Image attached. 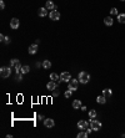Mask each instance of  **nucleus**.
Here are the masks:
<instances>
[{"instance_id": "nucleus-33", "label": "nucleus", "mask_w": 125, "mask_h": 138, "mask_svg": "<svg viewBox=\"0 0 125 138\" xmlns=\"http://www.w3.org/2000/svg\"><path fill=\"white\" fill-rule=\"evenodd\" d=\"M0 39H1V41H4V39H5V36H4V35L1 34V35H0Z\"/></svg>"}, {"instance_id": "nucleus-16", "label": "nucleus", "mask_w": 125, "mask_h": 138, "mask_svg": "<svg viewBox=\"0 0 125 138\" xmlns=\"http://www.w3.org/2000/svg\"><path fill=\"white\" fill-rule=\"evenodd\" d=\"M38 15L41 16V18L46 16V15H48V9H46V8H40V9L38 10Z\"/></svg>"}, {"instance_id": "nucleus-12", "label": "nucleus", "mask_w": 125, "mask_h": 138, "mask_svg": "<svg viewBox=\"0 0 125 138\" xmlns=\"http://www.w3.org/2000/svg\"><path fill=\"white\" fill-rule=\"evenodd\" d=\"M78 128H79V129H81V131H85V129L88 128V122H86V121H84V119L79 121V122H78Z\"/></svg>"}, {"instance_id": "nucleus-15", "label": "nucleus", "mask_w": 125, "mask_h": 138, "mask_svg": "<svg viewBox=\"0 0 125 138\" xmlns=\"http://www.w3.org/2000/svg\"><path fill=\"white\" fill-rule=\"evenodd\" d=\"M50 80L51 81H55V82H58V83H60V82H62L61 80H60V76H58V74H50Z\"/></svg>"}, {"instance_id": "nucleus-17", "label": "nucleus", "mask_w": 125, "mask_h": 138, "mask_svg": "<svg viewBox=\"0 0 125 138\" xmlns=\"http://www.w3.org/2000/svg\"><path fill=\"white\" fill-rule=\"evenodd\" d=\"M104 24L106 25V26H111V25L114 24V20H113L111 16H106V18L104 19Z\"/></svg>"}, {"instance_id": "nucleus-25", "label": "nucleus", "mask_w": 125, "mask_h": 138, "mask_svg": "<svg viewBox=\"0 0 125 138\" xmlns=\"http://www.w3.org/2000/svg\"><path fill=\"white\" fill-rule=\"evenodd\" d=\"M71 95H73V91H70V90L68 88V90L65 91V97H66V98H70V97H71Z\"/></svg>"}, {"instance_id": "nucleus-32", "label": "nucleus", "mask_w": 125, "mask_h": 138, "mask_svg": "<svg viewBox=\"0 0 125 138\" xmlns=\"http://www.w3.org/2000/svg\"><path fill=\"white\" fill-rule=\"evenodd\" d=\"M80 110H81V111H86L88 108H86V106H81V108H80Z\"/></svg>"}, {"instance_id": "nucleus-35", "label": "nucleus", "mask_w": 125, "mask_h": 138, "mask_svg": "<svg viewBox=\"0 0 125 138\" xmlns=\"http://www.w3.org/2000/svg\"><path fill=\"white\" fill-rule=\"evenodd\" d=\"M120 1H125V0H120Z\"/></svg>"}, {"instance_id": "nucleus-23", "label": "nucleus", "mask_w": 125, "mask_h": 138, "mask_svg": "<svg viewBox=\"0 0 125 138\" xmlns=\"http://www.w3.org/2000/svg\"><path fill=\"white\" fill-rule=\"evenodd\" d=\"M96 115H98V113H96V111H95V110H90V111H89V117H90V119L95 118V117H96Z\"/></svg>"}, {"instance_id": "nucleus-26", "label": "nucleus", "mask_w": 125, "mask_h": 138, "mask_svg": "<svg viewBox=\"0 0 125 138\" xmlns=\"http://www.w3.org/2000/svg\"><path fill=\"white\" fill-rule=\"evenodd\" d=\"M15 80H16V81H21V80H23V74H21V72H16Z\"/></svg>"}, {"instance_id": "nucleus-21", "label": "nucleus", "mask_w": 125, "mask_h": 138, "mask_svg": "<svg viewBox=\"0 0 125 138\" xmlns=\"http://www.w3.org/2000/svg\"><path fill=\"white\" fill-rule=\"evenodd\" d=\"M29 71H30V67H29L28 65H25V66H23V67H21V70H20V72H21V74H23V75H25V74H28Z\"/></svg>"}, {"instance_id": "nucleus-14", "label": "nucleus", "mask_w": 125, "mask_h": 138, "mask_svg": "<svg viewBox=\"0 0 125 138\" xmlns=\"http://www.w3.org/2000/svg\"><path fill=\"white\" fill-rule=\"evenodd\" d=\"M81 101L80 99H74V102H73V108L74 110H80L81 108Z\"/></svg>"}, {"instance_id": "nucleus-31", "label": "nucleus", "mask_w": 125, "mask_h": 138, "mask_svg": "<svg viewBox=\"0 0 125 138\" xmlns=\"http://www.w3.org/2000/svg\"><path fill=\"white\" fill-rule=\"evenodd\" d=\"M40 66H43V62H39V61H38V62H36V67L39 68Z\"/></svg>"}, {"instance_id": "nucleus-6", "label": "nucleus", "mask_w": 125, "mask_h": 138, "mask_svg": "<svg viewBox=\"0 0 125 138\" xmlns=\"http://www.w3.org/2000/svg\"><path fill=\"white\" fill-rule=\"evenodd\" d=\"M49 18L51 20H54V21H56V20L60 19V13H59L58 10H51V11L49 13Z\"/></svg>"}, {"instance_id": "nucleus-4", "label": "nucleus", "mask_w": 125, "mask_h": 138, "mask_svg": "<svg viewBox=\"0 0 125 138\" xmlns=\"http://www.w3.org/2000/svg\"><path fill=\"white\" fill-rule=\"evenodd\" d=\"M10 66H11V67H14L16 72H20L21 67H23L18 59H11V60H10Z\"/></svg>"}, {"instance_id": "nucleus-8", "label": "nucleus", "mask_w": 125, "mask_h": 138, "mask_svg": "<svg viewBox=\"0 0 125 138\" xmlns=\"http://www.w3.org/2000/svg\"><path fill=\"white\" fill-rule=\"evenodd\" d=\"M58 85H59V83H56L55 81H50V82H48V85H46V88H48L49 91H54V90H56Z\"/></svg>"}, {"instance_id": "nucleus-11", "label": "nucleus", "mask_w": 125, "mask_h": 138, "mask_svg": "<svg viewBox=\"0 0 125 138\" xmlns=\"http://www.w3.org/2000/svg\"><path fill=\"white\" fill-rule=\"evenodd\" d=\"M19 25H20V21L16 19V18H14V19L10 20V27H11V29H18Z\"/></svg>"}, {"instance_id": "nucleus-19", "label": "nucleus", "mask_w": 125, "mask_h": 138, "mask_svg": "<svg viewBox=\"0 0 125 138\" xmlns=\"http://www.w3.org/2000/svg\"><path fill=\"white\" fill-rule=\"evenodd\" d=\"M43 67H44L45 70L50 68V67H51V62H50L49 60H44V61H43Z\"/></svg>"}, {"instance_id": "nucleus-5", "label": "nucleus", "mask_w": 125, "mask_h": 138, "mask_svg": "<svg viewBox=\"0 0 125 138\" xmlns=\"http://www.w3.org/2000/svg\"><path fill=\"white\" fill-rule=\"evenodd\" d=\"M0 75H1V77H4V79H6V77H9L10 75H11V68L10 67H1L0 68Z\"/></svg>"}, {"instance_id": "nucleus-28", "label": "nucleus", "mask_w": 125, "mask_h": 138, "mask_svg": "<svg viewBox=\"0 0 125 138\" xmlns=\"http://www.w3.org/2000/svg\"><path fill=\"white\" fill-rule=\"evenodd\" d=\"M3 42H5V44H10V38H9V36H5V39H4Z\"/></svg>"}, {"instance_id": "nucleus-27", "label": "nucleus", "mask_w": 125, "mask_h": 138, "mask_svg": "<svg viewBox=\"0 0 125 138\" xmlns=\"http://www.w3.org/2000/svg\"><path fill=\"white\" fill-rule=\"evenodd\" d=\"M110 14H111V15H118V9H116V8H111Z\"/></svg>"}, {"instance_id": "nucleus-34", "label": "nucleus", "mask_w": 125, "mask_h": 138, "mask_svg": "<svg viewBox=\"0 0 125 138\" xmlns=\"http://www.w3.org/2000/svg\"><path fill=\"white\" fill-rule=\"evenodd\" d=\"M43 118H44V117H43L41 115H39V116H38V119H43Z\"/></svg>"}, {"instance_id": "nucleus-30", "label": "nucleus", "mask_w": 125, "mask_h": 138, "mask_svg": "<svg viewBox=\"0 0 125 138\" xmlns=\"http://www.w3.org/2000/svg\"><path fill=\"white\" fill-rule=\"evenodd\" d=\"M0 8H1V9H5V3H4L3 0L0 1Z\"/></svg>"}, {"instance_id": "nucleus-24", "label": "nucleus", "mask_w": 125, "mask_h": 138, "mask_svg": "<svg viewBox=\"0 0 125 138\" xmlns=\"http://www.w3.org/2000/svg\"><path fill=\"white\" fill-rule=\"evenodd\" d=\"M88 136H89V133L88 132H83V131L78 133V138H86Z\"/></svg>"}, {"instance_id": "nucleus-1", "label": "nucleus", "mask_w": 125, "mask_h": 138, "mask_svg": "<svg viewBox=\"0 0 125 138\" xmlns=\"http://www.w3.org/2000/svg\"><path fill=\"white\" fill-rule=\"evenodd\" d=\"M89 81H90V75L85 71H81L79 74V82L80 83H88Z\"/></svg>"}, {"instance_id": "nucleus-3", "label": "nucleus", "mask_w": 125, "mask_h": 138, "mask_svg": "<svg viewBox=\"0 0 125 138\" xmlns=\"http://www.w3.org/2000/svg\"><path fill=\"white\" fill-rule=\"evenodd\" d=\"M90 127L93 128V131H99V129L101 128V122L98 121V119L93 118L90 121Z\"/></svg>"}, {"instance_id": "nucleus-7", "label": "nucleus", "mask_w": 125, "mask_h": 138, "mask_svg": "<svg viewBox=\"0 0 125 138\" xmlns=\"http://www.w3.org/2000/svg\"><path fill=\"white\" fill-rule=\"evenodd\" d=\"M45 8H46L48 10H56V9H58V6H56V5H55L51 0H48V1H46Z\"/></svg>"}, {"instance_id": "nucleus-9", "label": "nucleus", "mask_w": 125, "mask_h": 138, "mask_svg": "<svg viewBox=\"0 0 125 138\" xmlns=\"http://www.w3.org/2000/svg\"><path fill=\"white\" fill-rule=\"evenodd\" d=\"M44 126L48 127V128H51V127L55 126V122H54V119L51 118H45L44 119Z\"/></svg>"}, {"instance_id": "nucleus-18", "label": "nucleus", "mask_w": 125, "mask_h": 138, "mask_svg": "<svg viewBox=\"0 0 125 138\" xmlns=\"http://www.w3.org/2000/svg\"><path fill=\"white\" fill-rule=\"evenodd\" d=\"M106 97H105L104 95H101V96H98V97H96V102H98V103H100V105H105V103H106Z\"/></svg>"}, {"instance_id": "nucleus-13", "label": "nucleus", "mask_w": 125, "mask_h": 138, "mask_svg": "<svg viewBox=\"0 0 125 138\" xmlns=\"http://www.w3.org/2000/svg\"><path fill=\"white\" fill-rule=\"evenodd\" d=\"M28 51H29V54H30V55L36 54V51H38V44H33V45H30Z\"/></svg>"}, {"instance_id": "nucleus-22", "label": "nucleus", "mask_w": 125, "mask_h": 138, "mask_svg": "<svg viewBox=\"0 0 125 138\" xmlns=\"http://www.w3.org/2000/svg\"><path fill=\"white\" fill-rule=\"evenodd\" d=\"M118 21L120 24H125V14H118Z\"/></svg>"}, {"instance_id": "nucleus-10", "label": "nucleus", "mask_w": 125, "mask_h": 138, "mask_svg": "<svg viewBox=\"0 0 125 138\" xmlns=\"http://www.w3.org/2000/svg\"><path fill=\"white\" fill-rule=\"evenodd\" d=\"M60 80H61L62 82H69L71 80V76H70L69 72H62L61 75H60Z\"/></svg>"}, {"instance_id": "nucleus-29", "label": "nucleus", "mask_w": 125, "mask_h": 138, "mask_svg": "<svg viewBox=\"0 0 125 138\" xmlns=\"http://www.w3.org/2000/svg\"><path fill=\"white\" fill-rule=\"evenodd\" d=\"M53 96H54V97L59 96V90H58V91H56V90H54V91H53Z\"/></svg>"}, {"instance_id": "nucleus-20", "label": "nucleus", "mask_w": 125, "mask_h": 138, "mask_svg": "<svg viewBox=\"0 0 125 138\" xmlns=\"http://www.w3.org/2000/svg\"><path fill=\"white\" fill-rule=\"evenodd\" d=\"M103 95L108 98V97H110V96L113 95V91H111L110 88H105V90H103Z\"/></svg>"}, {"instance_id": "nucleus-2", "label": "nucleus", "mask_w": 125, "mask_h": 138, "mask_svg": "<svg viewBox=\"0 0 125 138\" xmlns=\"http://www.w3.org/2000/svg\"><path fill=\"white\" fill-rule=\"evenodd\" d=\"M78 85H79V80H70L69 82H68V88L70 90V91H76L78 90Z\"/></svg>"}]
</instances>
